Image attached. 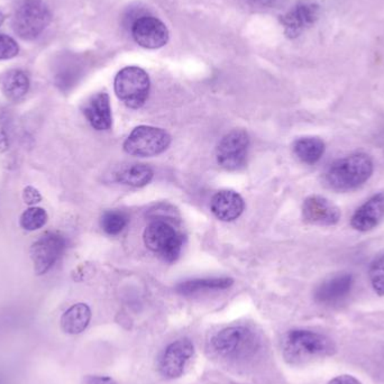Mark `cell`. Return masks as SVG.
Masks as SVG:
<instances>
[{"label": "cell", "instance_id": "obj_32", "mask_svg": "<svg viewBox=\"0 0 384 384\" xmlns=\"http://www.w3.org/2000/svg\"><path fill=\"white\" fill-rule=\"evenodd\" d=\"M253 1L258 5L271 6L272 4L276 3V0H253Z\"/></svg>", "mask_w": 384, "mask_h": 384}, {"label": "cell", "instance_id": "obj_3", "mask_svg": "<svg viewBox=\"0 0 384 384\" xmlns=\"http://www.w3.org/2000/svg\"><path fill=\"white\" fill-rule=\"evenodd\" d=\"M144 243L164 262L173 263L181 254L184 237L170 223L163 219L153 221L145 228Z\"/></svg>", "mask_w": 384, "mask_h": 384}, {"label": "cell", "instance_id": "obj_11", "mask_svg": "<svg viewBox=\"0 0 384 384\" xmlns=\"http://www.w3.org/2000/svg\"><path fill=\"white\" fill-rule=\"evenodd\" d=\"M193 354L195 346L189 338H180L171 343L158 360L161 375L168 380L178 379L183 374Z\"/></svg>", "mask_w": 384, "mask_h": 384}, {"label": "cell", "instance_id": "obj_18", "mask_svg": "<svg viewBox=\"0 0 384 384\" xmlns=\"http://www.w3.org/2000/svg\"><path fill=\"white\" fill-rule=\"evenodd\" d=\"M31 87L29 76L26 72L19 69H13L0 74V89L11 101H21L24 99Z\"/></svg>", "mask_w": 384, "mask_h": 384}, {"label": "cell", "instance_id": "obj_22", "mask_svg": "<svg viewBox=\"0 0 384 384\" xmlns=\"http://www.w3.org/2000/svg\"><path fill=\"white\" fill-rule=\"evenodd\" d=\"M153 176L154 173L152 168L146 164H131L117 171L115 180L125 186L141 188L150 183Z\"/></svg>", "mask_w": 384, "mask_h": 384}, {"label": "cell", "instance_id": "obj_13", "mask_svg": "<svg viewBox=\"0 0 384 384\" xmlns=\"http://www.w3.org/2000/svg\"><path fill=\"white\" fill-rule=\"evenodd\" d=\"M303 216L307 223L318 226H334L340 219V211L323 196H310L303 201Z\"/></svg>", "mask_w": 384, "mask_h": 384}, {"label": "cell", "instance_id": "obj_16", "mask_svg": "<svg viewBox=\"0 0 384 384\" xmlns=\"http://www.w3.org/2000/svg\"><path fill=\"white\" fill-rule=\"evenodd\" d=\"M84 115L94 128L108 131L113 125L111 99L108 94L98 92L84 103Z\"/></svg>", "mask_w": 384, "mask_h": 384}, {"label": "cell", "instance_id": "obj_29", "mask_svg": "<svg viewBox=\"0 0 384 384\" xmlns=\"http://www.w3.org/2000/svg\"><path fill=\"white\" fill-rule=\"evenodd\" d=\"M82 384H117L111 376L87 375L84 376Z\"/></svg>", "mask_w": 384, "mask_h": 384}, {"label": "cell", "instance_id": "obj_27", "mask_svg": "<svg viewBox=\"0 0 384 384\" xmlns=\"http://www.w3.org/2000/svg\"><path fill=\"white\" fill-rule=\"evenodd\" d=\"M19 53L16 41L9 35L0 34V60H9L15 58Z\"/></svg>", "mask_w": 384, "mask_h": 384}, {"label": "cell", "instance_id": "obj_19", "mask_svg": "<svg viewBox=\"0 0 384 384\" xmlns=\"http://www.w3.org/2000/svg\"><path fill=\"white\" fill-rule=\"evenodd\" d=\"M91 310L86 303H76L61 317V328L66 334L79 335L89 326Z\"/></svg>", "mask_w": 384, "mask_h": 384}, {"label": "cell", "instance_id": "obj_15", "mask_svg": "<svg viewBox=\"0 0 384 384\" xmlns=\"http://www.w3.org/2000/svg\"><path fill=\"white\" fill-rule=\"evenodd\" d=\"M383 217L384 192H379L356 209L350 219V225L358 232H370L381 223Z\"/></svg>", "mask_w": 384, "mask_h": 384}, {"label": "cell", "instance_id": "obj_9", "mask_svg": "<svg viewBox=\"0 0 384 384\" xmlns=\"http://www.w3.org/2000/svg\"><path fill=\"white\" fill-rule=\"evenodd\" d=\"M250 137L243 129H234L225 135L217 146V162L228 171H236L245 166L248 160Z\"/></svg>", "mask_w": 384, "mask_h": 384}, {"label": "cell", "instance_id": "obj_1", "mask_svg": "<svg viewBox=\"0 0 384 384\" xmlns=\"http://www.w3.org/2000/svg\"><path fill=\"white\" fill-rule=\"evenodd\" d=\"M373 160L366 153H353L334 161L325 173V182L336 191H352L363 186L372 176Z\"/></svg>", "mask_w": 384, "mask_h": 384}, {"label": "cell", "instance_id": "obj_28", "mask_svg": "<svg viewBox=\"0 0 384 384\" xmlns=\"http://www.w3.org/2000/svg\"><path fill=\"white\" fill-rule=\"evenodd\" d=\"M23 201L29 206L36 205L42 201V196L39 190L35 189L32 186H29L23 191Z\"/></svg>", "mask_w": 384, "mask_h": 384}, {"label": "cell", "instance_id": "obj_25", "mask_svg": "<svg viewBox=\"0 0 384 384\" xmlns=\"http://www.w3.org/2000/svg\"><path fill=\"white\" fill-rule=\"evenodd\" d=\"M48 221L49 215L45 209L40 208V207H31L21 213L19 225L25 231L34 232V231L44 227Z\"/></svg>", "mask_w": 384, "mask_h": 384}, {"label": "cell", "instance_id": "obj_6", "mask_svg": "<svg viewBox=\"0 0 384 384\" xmlns=\"http://www.w3.org/2000/svg\"><path fill=\"white\" fill-rule=\"evenodd\" d=\"M115 92L127 107L138 109L148 101L151 82L148 74L138 66H127L115 78Z\"/></svg>", "mask_w": 384, "mask_h": 384}, {"label": "cell", "instance_id": "obj_4", "mask_svg": "<svg viewBox=\"0 0 384 384\" xmlns=\"http://www.w3.org/2000/svg\"><path fill=\"white\" fill-rule=\"evenodd\" d=\"M213 350L229 360H246L256 355L258 340L252 330L243 326L228 327L213 337Z\"/></svg>", "mask_w": 384, "mask_h": 384}, {"label": "cell", "instance_id": "obj_14", "mask_svg": "<svg viewBox=\"0 0 384 384\" xmlns=\"http://www.w3.org/2000/svg\"><path fill=\"white\" fill-rule=\"evenodd\" d=\"M353 286H354L353 274H337L319 284V287L315 291V300L320 305H336L348 297Z\"/></svg>", "mask_w": 384, "mask_h": 384}, {"label": "cell", "instance_id": "obj_20", "mask_svg": "<svg viewBox=\"0 0 384 384\" xmlns=\"http://www.w3.org/2000/svg\"><path fill=\"white\" fill-rule=\"evenodd\" d=\"M233 279L231 278H208V279H193L181 282L176 287V293L179 295H189L197 293H209V291H218L226 290L232 287Z\"/></svg>", "mask_w": 384, "mask_h": 384}, {"label": "cell", "instance_id": "obj_23", "mask_svg": "<svg viewBox=\"0 0 384 384\" xmlns=\"http://www.w3.org/2000/svg\"><path fill=\"white\" fill-rule=\"evenodd\" d=\"M128 221V215L125 211L113 209V211H107L103 213L101 226L106 234L118 235L126 228Z\"/></svg>", "mask_w": 384, "mask_h": 384}, {"label": "cell", "instance_id": "obj_33", "mask_svg": "<svg viewBox=\"0 0 384 384\" xmlns=\"http://www.w3.org/2000/svg\"><path fill=\"white\" fill-rule=\"evenodd\" d=\"M4 21H5V15L0 11V26L3 25Z\"/></svg>", "mask_w": 384, "mask_h": 384}, {"label": "cell", "instance_id": "obj_24", "mask_svg": "<svg viewBox=\"0 0 384 384\" xmlns=\"http://www.w3.org/2000/svg\"><path fill=\"white\" fill-rule=\"evenodd\" d=\"M81 69L71 61H66L59 66L54 76V81L61 90H69L79 80Z\"/></svg>", "mask_w": 384, "mask_h": 384}, {"label": "cell", "instance_id": "obj_5", "mask_svg": "<svg viewBox=\"0 0 384 384\" xmlns=\"http://www.w3.org/2000/svg\"><path fill=\"white\" fill-rule=\"evenodd\" d=\"M51 23V13L43 0H24L14 14V32L23 40L40 36Z\"/></svg>", "mask_w": 384, "mask_h": 384}, {"label": "cell", "instance_id": "obj_30", "mask_svg": "<svg viewBox=\"0 0 384 384\" xmlns=\"http://www.w3.org/2000/svg\"><path fill=\"white\" fill-rule=\"evenodd\" d=\"M328 384H362L356 378L352 375H340L336 376Z\"/></svg>", "mask_w": 384, "mask_h": 384}, {"label": "cell", "instance_id": "obj_31", "mask_svg": "<svg viewBox=\"0 0 384 384\" xmlns=\"http://www.w3.org/2000/svg\"><path fill=\"white\" fill-rule=\"evenodd\" d=\"M9 137H7V134L4 132L3 129H0V153L9 150Z\"/></svg>", "mask_w": 384, "mask_h": 384}, {"label": "cell", "instance_id": "obj_26", "mask_svg": "<svg viewBox=\"0 0 384 384\" xmlns=\"http://www.w3.org/2000/svg\"><path fill=\"white\" fill-rule=\"evenodd\" d=\"M368 278L376 295H384V254L374 258L368 268Z\"/></svg>", "mask_w": 384, "mask_h": 384}, {"label": "cell", "instance_id": "obj_34", "mask_svg": "<svg viewBox=\"0 0 384 384\" xmlns=\"http://www.w3.org/2000/svg\"><path fill=\"white\" fill-rule=\"evenodd\" d=\"M0 384H3V383H1V380H0Z\"/></svg>", "mask_w": 384, "mask_h": 384}, {"label": "cell", "instance_id": "obj_21", "mask_svg": "<svg viewBox=\"0 0 384 384\" xmlns=\"http://www.w3.org/2000/svg\"><path fill=\"white\" fill-rule=\"evenodd\" d=\"M325 151L326 145L319 137H301L293 143V153L303 163H317L324 156Z\"/></svg>", "mask_w": 384, "mask_h": 384}, {"label": "cell", "instance_id": "obj_12", "mask_svg": "<svg viewBox=\"0 0 384 384\" xmlns=\"http://www.w3.org/2000/svg\"><path fill=\"white\" fill-rule=\"evenodd\" d=\"M132 36L143 48L156 50L163 48L168 41V27L156 17L142 15L132 23Z\"/></svg>", "mask_w": 384, "mask_h": 384}, {"label": "cell", "instance_id": "obj_17", "mask_svg": "<svg viewBox=\"0 0 384 384\" xmlns=\"http://www.w3.org/2000/svg\"><path fill=\"white\" fill-rule=\"evenodd\" d=\"M211 208L219 221H233L242 215L245 203L237 192L233 190H221L211 199Z\"/></svg>", "mask_w": 384, "mask_h": 384}, {"label": "cell", "instance_id": "obj_2", "mask_svg": "<svg viewBox=\"0 0 384 384\" xmlns=\"http://www.w3.org/2000/svg\"><path fill=\"white\" fill-rule=\"evenodd\" d=\"M337 348L334 340L320 333L305 329H293L284 338V356L290 363L300 364L334 355Z\"/></svg>", "mask_w": 384, "mask_h": 384}, {"label": "cell", "instance_id": "obj_7", "mask_svg": "<svg viewBox=\"0 0 384 384\" xmlns=\"http://www.w3.org/2000/svg\"><path fill=\"white\" fill-rule=\"evenodd\" d=\"M171 143V136L162 128L153 126L136 127L124 143L129 156L148 158L163 153Z\"/></svg>", "mask_w": 384, "mask_h": 384}, {"label": "cell", "instance_id": "obj_10", "mask_svg": "<svg viewBox=\"0 0 384 384\" xmlns=\"http://www.w3.org/2000/svg\"><path fill=\"white\" fill-rule=\"evenodd\" d=\"M321 5L318 0H298L281 19L284 34L297 39L319 19Z\"/></svg>", "mask_w": 384, "mask_h": 384}, {"label": "cell", "instance_id": "obj_8", "mask_svg": "<svg viewBox=\"0 0 384 384\" xmlns=\"http://www.w3.org/2000/svg\"><path fill=\"white\" fill-rule=\"evenodd\" d=\"M66 241L60 233L48 232L35 241L31 246V258L37 276H43L52 270L53 266L64 256Z\"/></svg>", "mask_w": 384, "mask_h": 384}]
</instances>
